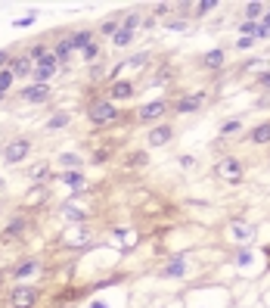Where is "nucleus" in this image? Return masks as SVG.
I'll use <instances>...</instances> for the list:
<instances>
[{"mask_svg": "<svg viewBox=\"0 0 270 308\" xmlns=\"http://www.w3.org/2000/svg\"><path fill=\"white\" fill-rule=\"evenodd\" d=\"M90 308H109V305H106V302H93Z\"/></svg>", "mask_w": 270, "mask_h": 308, "instance_id": "37", "label": "nucleus"}, {"mask_svg": "<svg viewBox=\"0 0 270 308\" xmlns=\"http://www.w3.org/2000/svg\"><path fill=\"white\" fill-rule=\"evenodd\" d=\"M28 150H31L28 140H9V144L3 147V162L16 165V162H22V159L28 156Z\"/></svg>", "mask_w": 270, "mask_h": 308, "instance_id": "4", "label": "nucleus"}, {"mask_svg": "<svg viewBox=\"0 0 270 308\" xmlns=\"http://www.w3.org/2000/svg\"><path fill=\"white\" fill-rule=\"evenodd\" d=\"M202 66L205 69H217V66H224V50H208L202 56Z\"/></svg>", "mask_w": 270, "mask_h": 308, "instance_id": "16", "label": "nucleus"}, {"mask_svg": "<svg viewBox=\"0 0 270 308\" xmlns=\"http://www.w3.org/2000/svg\"><path fill=\"white\" fill-rule=\"evenodd\" d=\"M217 3H215V0H205V3H199V13H211V9H215Z\"/></svg>", "mask_w": 270, "mask_h": 308, "instance_id": "30", "label": "nucleus"}, {"mask_svg": "<svg viewBox=\"0 0 270 308\" xmlns=\"http://www.w3.org/2000/svg\"><path fill=\"white\" fill-rule=\"evenodd\" d=\"M9 302H13V308H34V302H38V290H34V287H16L13 296H9Z\"/></svg>", "mask_w": 270, "mask_h": 308, "instance_id": "5", "label": "nucleus"}, {"mask_svg": "<svg viewBox=\"0 0 270 308\" xmlns=\"http://www.w3.org/2000/svg\"><path fill=\"white\" fill-rule=\"evenodd\" d=\"M252 44H255L252 38H239V41H236V47H239V50H245V47H252Z\"/></svg>", "mask_w": 270, "mask_h": 308, "instance_id": "34", "label": "nucleus"}, {"mask_svg": "<svg viewBox=\"0 0 270 308\" xmlns=\"http://www.w3.org/2000/svg\"><path fill=\"white\" fill-rule=\"evenodd\" d=\"M186 274V258H171L168 262V268H165V277H183Z\"/></svg>", "mask_w": 270, "mask_h": 308, "instance_id": "14", "label": "nucleus"}, {"mask_svg": "<svg viewBox=\"0 0 270 308\" xmlns=\"http://www.w3.org/2000/svg\"><path fill=\"white\" fill-rule=\"evenodd\" d=\"M59 165H68V168H78V165H81V159H78V156H72V153H62V156H59Z\"/></svg>", "mask_w": 270, "mask_h": 308, "instance_id": "27", "label": "nucleus"}, {"mask_svg": "<svg viewBox=\"0 0 270 308\" xmlns=\"http://www.w3.org/2000/svg\"><path fill=\"white\" fill-rule=\"evenodd\" d=\"M34 268H38V262H22V265L16 268V277H28V274H34Z\"/></svg>", "mask_w": 270, "mask_h": 308, "instance_id": "26", "label": "nucleus"}, {"mask_svg": "<svg viewBox=\"0 0 270 308\" xmlns=\"http://www.w3.org/2000/svg\"><path fill=\"white\" fill-rule=\"evenodd\" d=\"M171 134H174V131H171L168 125H159V128H152V131H149L146 140H149V147H165L168 140H171Z\"/></svg>", "mask_w": 270, "mask_h": 308, "instance_id": "10", "label": "nucleus"}, {"mask_svg": "<svg viewBox=\"0 0 270 308\" xmlns=\"http://www.w3.org/2000/svg\"><path fill=\"white\" fill-rule=\"evenodd\" d=\"M220 131H224V134H233V131H239V122H227L224 128H220Z\"/></svg>", "mask_w": 270, "mask_h": 308, "instance_id": "32", "label": "nucleus"}, {"mask_svg": "<svg viewBox=\"0 0 270 308\" xmlns=\"http://www.w3.org/2000/svg\"><path fill=\"white\" fill-rule=\"evenodd\" d=\"M180 165H183V168H193L196 159H193V156H180Z\"/></svg>", "mask_w": 270, "mask_h": 308, "instance_id": "33", "label": "nucleus"}, {"mask_svg": "<svg viewBox=\"0 0 270 308\" xmlns=\"http://www.w3.org/2000/svg\"><path fill=\"white\" fill-rule=\"evenodd\" d=\"M103 31H106V34H115V31H118V22H115V19H112V22H106Z\"/></svg>", "mask_w": 270, "mask_h": 308, "instance_id": "31", "label": "nucleus"}, {"mask_svg": "<svg viewBox=\"0 0 270 308\" xmlns=\"http://www.w3.org/2000/svg\"><path fill=\"white\" fill-rule=\"evenodd\" d=\"M165 109H168V103L165 100H152V103H146V106H140V122H156V118H162L165 115Z\"/></svg>", "mask_w": 270, "mask_h": 308, "instance_id": "7", "label": "nucleus"}, {"mask_svg": "<svg viewBox=\"0 0 270 308\" xmlns=\"http://www.w3.org/2000/svg\"><path fill=\"white\" fill-rule=\"evenodd\" d=\"M109 93H112V100H127V97H134V84L131 81H115Z\"/></svg>", "mask_w": 270, "mask_h": 308, "instance_id": "12", "label": "nucleus"}, {"mask_svg": "<svg viewBox=\"0 0 270 308\" xmlns=\"http://www.w3.org/2000/svg\"><path fill=\"white\" fill-rule=\"evenodd\" d=\"M68 53H72V47H68V38H65V41H59V44H56L53 56H56V59H59V63H62V59H68Z\"/></svg>", "mask_w": 270, "mask_h": 308, "instance_id": "20", "label": "nucleus"}, {"mask_svg": "<svg viewBox=\"0 0 270 308\" xmlns=\"http://www.w3.org/2000/svg\"><path fill=\"white\" fill-rule=\"evenodd\" d=\"M81 53H84V59L90 63V59H97V56H100V44H97V41H90V44H87Z\"/></svg>", "mask_w": 270, "mask_h": 308, "instance_id": "25", "label": "nucleus"}, {"mask_svg": "<svg viewBox=\"0 0 270 308\" xmlns=\"http://www.w3.org/2000/svg\"><path fill=\"white\" fill-rule=\"evenodd\" d=\"M261 13H264V3H249V6H245V16H249L245 22H255Z\"/></svg>", "mask_w": 270, "mask_h": 308, "instance_id": "21", "label": "nucleus"}, {"mask_svg": "<svg viewBox=\"0 0 270 308\" xmlns=\"http://www.w3.org/2000/svg\"><path fill=\"white\" fill-rule=\"evenodd\" d=\"M115 115H118V109H115L109 100H100V103L90 106V122L93 125H109V122H115Z\"/></svg>", "mask_w": 270, "mask_h": 308, "instance_id": "3", "label": "nucleus"}, {"mask_svg": "<svg viewBox=\"0 0 270 308\" xmlns=\"http://www.w3.org/2000/svg\"><path fill=\"white\" fill-rule=\"evenodd\" d=\"M56 69H59V59H56L53 53H47L44 59H38V63H34V78H38V84H47V81H50L53 75H56Z\"/></svg>", "mask_w": 270, "mask_h": 308, "instance_id": "1", "label": "nucleus"}, {"mask_svg": "<svg viewBox=\"0 0 270 308\" xmlns=\"http://www.w3.org/2000/svg\"><path fill=\"white\" fill-rule=\"evenodd\" d=\"M137 25H140V16H137V13H131V16H127V19L121 22V28H127V31H134Z\"/></svg>", "mask_w": 270, "mask_h": 308, "instance_id": "28", "label": "nucleus"}, {"mask_svg": "<svg viewBox=\"0 0 270 308\" xmlns=\"http://www.w3.org/2000/svg\"><path fill=\"white\" fill-rule=\"evenodd\" d=\"M230 236H233L236 243H252V240H255V231H252L242 218H233V221H230Z\"/></svg>", "mask_w": 270, "mask_h": 308, "instance_id": "8", "label": "nucleus"}, {"mask_svg": "<svg viewBox=\"0 0 270 308\" xmlns=\"http://www.w3.org/2000/svg\"><path fill=\"white\" fill-rule=\"evenodd\" d=\"M90 41H93L90 31H78V34H72V38H68V47H72V53H75V50H84Z\"/></svg>", "mask_w": 270, "mask_h": 308, "instance_id": "15", "label": "nucleus"}, {"mask_svg": "<svg viewBox=\"0 0 270 308\" xmlns=\"http://www.w3.org/2000/svg\"><path fill=\"white\" fill-rule=\"evenodd\" d=\"M9 72H13V78L19 75V78H25V75H31L34 72V63L28 56H22V59H13V63H9Z\"/></svg>", "mask_w": 270, "mask_h": 308, "instance_id": "11", "label": "nucleus"}, {"mask_svg": "<svg viewBox=\"0 0 270 308\" xmlns=\"http://www.w3.org/2000/svg\"><path fill=\"white\" fill-rule=\"evenodd\" d=\"M22 228H25V221H13V224H9V228H6V236H13V233H19Z\"/></svg>", "mask_w": 270, "mask_h": 308, "instance_id": "29", "label": "nucleus"}, {"mask_svg": "<svg viewBox=\"0 0 270 308\" xmlns=\"http://www.w3.org/2000/svg\"><path fill=\"white\" fill-rule=\"evenodd\" d=\"M28 174H31V181H44V177L50 174V165H47V162H38V165H34V168H31Z\"/></svg>", "mask_w": 270, "mask_h": 308, "instance_id": "19", "label": "nucleus"}, {"mask_svg": "<svg viewBox=\"0 0 270 308\" xmlns=\"http://www.w3.org/2000/svg\"><path fill=\"white\" fill-rule=\"evenodd\" d=\"M202 103H205V93H190V97H180L177 103H174V112H177V115H190Z\"/></svg>", "mask_w": 270, "mask_h": 308, "instance_id": "6", "label": "nucleus"}, {"mask_svg": "<svg viewBox=\"0 0 270 308\" xmlns=\"http://www.w3.org/2000/svg\"><path fill=\"white\" fill-rule=\"evenodd\" d=\"M261 87H270V72H264V75H261Z\"/></svg>", "mask_w": 270, "mask_h": 308, "instance_id": "35", "label": "nucleus"}, {"mask_svg": "<svg viewBox=\"0 0 270 308\" xmlns=\"http://www.w3.org/2000/svg\"><path fill=\"white\" fill-rule=\"evenodd\" d=\"M62 215H65L68 221H81V218H84V212L75 209V206H62Z\"/></svg>", "mask_w": 270, "mask_h": 308, "instance_id": "23", "label": "nucleus"}, {"mask_svg": "<svg viewBox=\"0 0 270 308\" xmlns=\"http://www.w3.org/2000/svg\"><path fill=\"white\" fill-rule=\"evenodd\" d=\"M264 28H270V9H267V16H264Z\"/></svg>", "mask_w": 270, "mask_h": 308, "instance_id": "38", "label": "nucleus"}, {"mask_svg": "<svg viewBox=\"0 0 270 308\" xmlns=\"http://www.w3.org/2000/svg\"><path fill=\"white\" fill-rule=\"evenodd\" d=\"M22 100L25 103H47L50 100V87L47 84H31V87L22 90Z\"/></svg>", "mask_w": 270, "mask_h": 308, "instance_id": "9", "label": "nucleus"}, {"mask_svg": "<svg viewBox=\"0 0 270 308\" xmlns=\"http://www.w3.org/2000/svg\"><path fill=\"white\" fill-rule=\"evenodd\" d=\"M62 181H65L68 187H75V190H81V187H84V177H81V171H65Z\"/></svg>", "mask_w": 270, "mask_h": 308, "instance_id": "18", "label": "nucleus"}, {"mask_svg": "<svg viewBox=\"0 0 270 308\" xmlns=\"http://www.w3.org/2000/svg\"><path fill=\"white\" fill-rule=\"evenodd\" d=\"M68 125V115L65 112H59L56 118H50V122H47V128H50V131H56V128H65Z\"/></svg>", "mask_w": 270, "mask_h": 308, "instance_id": "24", "label": "nucleus"}, {"mask_svg": "<svg viewBox=\"0 0 270 308\" xmlns=\"http://www.w3.org/2000/svg\"><path fill=\"white\" fill-rule=\"evenodd\" d=\"M217 174L224 177V181H230V184H236V181H242V162L239 159H233V156H224L217 162Z\"/></svg>", "mask_w": 270, "mask_h": 308, "instance_id": "2", "label": "nucleus"}, {"mask_svg": "<svg viewBox=\"0 0 270 308\" xmlns=\"http://www.w3.org/2000/svg\"><path fill=\"white\" fill-rule=\"evenodd\" d=\"M249 140H252V144H270V122L252 128V131H249Z\"/></svg>", "mask_w": 270, "mask_h": 308, "instance_id": "13", "label": "nucleus"}, {"mask_svg": "<svg viewBox=\"0 0 270 308\" xmlns=\"http://www.w3.org/2000/svg\"><path fill=\"white\" fill-rule=\"evenodd\" d=\"M9 84H13V72H9V69H3V72H0V97L9 90Z\"/></svg>", "mask_w": 270, "mask_h": 308, "instance_id": "22", "label": "nucleus"}, {"mask_svg": "<svg viewBox=\"0 0 270 308\" xmlns=\"http://www.w3.org/2000/svg\"><path fill=\"white\" fill-rule=\"evenodd\" d=\"M131 41H134V31H127V28H121V25H118V31L112 34V44H115V47H127Z\"/></svg>", "mask_w": 270, "mask_h": 308, "instance_id": "17", "label": "nucleus"}, {"mask_svg": "<svg viewBox=\"0 0 270 308\" xmlns=\"http://www.w3.org/2000/svg\"><path fill=\"white\" fill-rule=\"evenodd\" d=\"M6 63H9V53H6V50H0V66H6Z\"/></svg>", "mask_w": 270, "mask_h": 308, "instance_id": "36", "label": "nucleus"}]
</instances>
